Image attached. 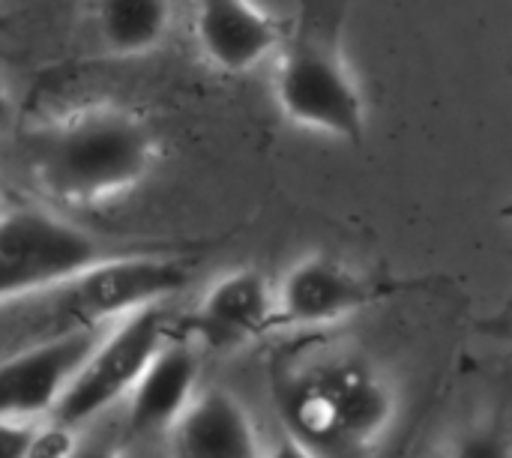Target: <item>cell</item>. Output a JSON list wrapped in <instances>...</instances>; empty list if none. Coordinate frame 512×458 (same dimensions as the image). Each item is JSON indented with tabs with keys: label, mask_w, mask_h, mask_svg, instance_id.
Segmentation results:
<instances>
[{
	"label": "cell",
	"mask_w": 512,
	"mask_h": 458,
	"mask_svg": "<svg viewBox=\"0 0 512 458\" xmlns=\"http://www.w3.org/2000/svg\"><path fill=\"white\" fill-rule=\"evenodd\" d=\"M201 378V357L189 339H165L153 354L138 384L126 396V429L135 441L165 438L195 399Z\"/></svg>",
	"instance_id": "obj_10"
},
{
	"label": "cell",
	"mask_w": 512,
	"mask_h": 458,
	"mask_svg": "<svg viewBox=\"0 0 512 458\" xmlns=\"http://www.w3.org/2000/svg\"><path fill=\"white\" fill-rule=\"evenodd\" d=\"M201 333L216 345H243L276 330V282L240 267L219 276L195 309Z\"/></svg>",
	"instance_id": "obj_12"
},
{
	"label": "cell",
	"mask_w": 512,
	"mask_h": 458,
	"mask_svg": "<svg viewBox=\"0 0 512 458\" xmlns=\"http://www.w3.org/2000/svg\"><path fill=\"white\" fill-rule=\"evenodd\" d=\"M156 162L153 129L123 108H90L42 132L36 183L72 207L108 204L144 183Z\"/></svg>",
	"instance_id": "obj_3"
},
{
	"label": "cell",
	"mask_w": 512,
	"mask_h": 458,
	"mask_svg": "<svg viewBox=\"0 0 512 458\" xmlns=\"http://www.w3.org/2000/svg\"><path fill=\"white\" fill-rule=\"evenodd\" d=\"M96 324H78L0 363V417H51L69 381L96 348Z\"/></svg>",
	"instance_id": "obj_8"
},
{
	"label": "cell",
	"mask_w": 512,
	"mask_h": 458,
	"mask_svg": "<svg viewBox=\"0 0 512 458\" xmlns=\"http://www.w3.org/2000/svg\"><path fill=\"white\" fill-rule=\"evenodd\" d=\"M510 342H512V333H510Z\"/></svg>",
	"instance_id": "obj_18"
},
{
	"label": "cell",
	"mask_w": 512,
	"mask_h": 458,
	"mask_svg": "<svg viewBox=\"0 0 512 458\" xmlns=\"http://www.w3.org/2000/svg\"><path fill=\"white\" fill-rule=\"evenodd\" d=\"M102 258L90 234L51 213H0V303L66 285Z\"/></svg>",
	"instance_id": "obj_6"
},
{
	"label": "cell",
	"mask_w": 512,
	"mask_h": 458,
	"mask_svg": "<svg viewBox=\"0 0 512 458\" xmlns=\"http://www.w3.org/2000/svg\"><path fill=\"white\" fill-rule=\"evenodd\" d=\"M441 456L453 458H510L512 435L495 423H474L459 429L453 438H447V447H441Z\"/></svg>",
	"instance_id": "obj_14"
},
{
	"label": "cell",
	"mask_w": 512,
	"mask_h": 458,
	"mask_svg": "<svg viewBox=\"0 0 512 458\" xmlns=\"http://www.w3.org/2000/svg\"><path fill=\"white\" fill-rule=\"evenodd\" d=\"M420 279L369 273L333 252L300 255L276 282V330H318L351 321L387 300L423 291Z\"/></svg>",
	"instance_id": "obj_4"
},
{
	"label": "cell",
	"mask_w": 512,
	"mask_h": 458,
	"mask_svg": "<svg viewBox=\"0 0 512 458\" xmlns=\"http://www.w3.org/2000/svg\"><path fill=\"white\" fill-rule=\"evenodd\" d=\"M276 405L288 438L312 456H357L396 423V390L354 354H330L279 375Z\"/></svg>",
	"instance_id": "obj_2"
},
{
	"label": "cell",
	"mask_w": 512,
	"mask_h": 458,
	"mask_svg": "<svg viewBox=\"0 0 512 458\" xmlns=\"http://www.w3.org/2000/svg\"><path fill=\"white\" fill-rule=\"evenodd\" d=\"M189 285V270L174 258L159 255H126L102 258L78 279L72 288V312L81 324L120 321L138 309L159 306L165 297Z\"/></svg>",
	"instance_id": "obj_7"
},
{
	"label": "cell",
	"mask_w": 512,
	"mask_h": 458,
	"mask_svg": "<svg viewBox=\"0 0 512 458\" xmlns=\"http://www.w3.org/2000/svg\"><path fill=\"white\" fill-rule=\"evenodd\" d=\"M174 24L171 0H99L96 27L108 54L147 57L165 45Z\"/></svg>",
	"instance_id": "obj_13"
},
{
	"label": "cell",
	"mask_w": 512,
	"mask_h": 458,
	"mask_svg": "<svg viewBox=\"0 0 512 458\" xmlns=\"http://www.w3.org/2000/svg\"><path fill=\"white\" fill-rule=\"evenodd\" d=\"M351 0H297L273 54V99L306 132L360 147L369 135V99L348 60Z\"/></svg>",
	"instance_id": "obj_1"
},
{
	"label": "cell",
	"mask_w": 512,
	"mask_h": 458,
	"mask_svg": "<svg viewBox=\"0 0 512 458\" xmlns=\"http://www.w3.org/2000/svg\"><path fill=\"white\" fill-rule=\"evenodd\" d=\"M9 120H12V93H9V87H6V81L0 75V132L9 126Z\"/></svg>",
	"instance_id": "obj_17"
},
{
	"label": "cell",
	"mask_w": 512,
	"mask_h": 458,
	"mask_svg": "<svg viewBox=\"0 0 512 458\" xmlns=\"http://www.w3.org/2000/svg\"><path fill=\"white\" fill-rule=\"evenodd\" d=\"M36 426V420L0 417V458H30Z\"/></svg>",
	"instance_id": "obj_16"
},
{
	"label": "cell",
	"mask_w": 512,
	"mask_h": 458,
	"mask_svg": "<svg viewBox=\"0 0 512 458\" xmlns=\"http://www.w3.org/2000/svg\"><path fill=\"white\" fill-rule=\"evenodd\" d=\"M288 21L255 0H195V39L204 60L225 75H246L270 60Z\"/></svg>",
	"instance_id": "obj_9"
},
{
	"label": "cell",
	"mask_w": 512,
	"mask_h": 458,
	"mask_svg": "<svg viewBox=\"0 0 512 458\" xmlns=\"http://www.w3.org/2000/svg\"><path fill=\"white\" fill-rule=\"evenodd\" d=\"M165 339V315L159 306H147L120 318L111 333L99 336L96 348L87 354L51 411V420L81 429L117 402H126Z\"/></svg>",
	"instance_id": "obj_5"
},
{
	"label": "cell",
	"mask_w": 512,
	"mask_h": 458,
	"mask_svg": "<svg viewBox=\"0 0 512 458\" xmlns=\"http://www.w3.org/2000/svg\"><path fill=\"white\" fill-rule=\"evenodd\" d=\"M75 432L72 426L51 420L45 426H36V438L30 447V458H66L75 453Z\"/></svg>",
	"instance_id": "obj_15"
},
{
	"label": "cell",
	"mask_w": 512,
	"mask_h": 458,
	"mask_svg": "<svg viewBox=\"0 0 512 458\" xmlns=\"http://www.w3.org/2000/svg\"><path fill=\"white\" fill-rule=\"evenodd\" d=\"M168 450L180 458H258L261 432L249 408L222 387L198 390L171 426Z\"/></svg>",
	"instance_id": "obj_11"
}]
</instances>
